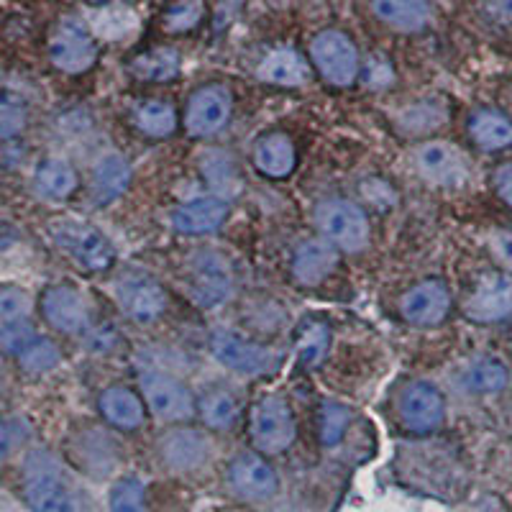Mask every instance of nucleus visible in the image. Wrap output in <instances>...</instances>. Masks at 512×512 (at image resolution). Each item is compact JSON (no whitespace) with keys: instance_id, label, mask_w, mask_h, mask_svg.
Returning a JSON list of instances; mask_svg holds the SVG:
<instances>
[{"instance_id":"nucleus-1","label":"nucleus","mask_w":512,"mask_h":512,"mask_svg":"<svg viewBox=\"0 0 512 512\" xmlns=\"http://www.w3.org/2000/svg\"><path fill=\"white\" fill-rule=\"evenodd\" d=\"M49 236L70 262L88 272H105L116 262V249L103 231L77 218H57L49 223Z\"/></svg>"},{"instance_id":"nucleus-2","label":"nucleus","mask_w":512,"mask_h":512,"mask_svg":"<svg viewBox=\"0 0 512 512\" xmlns=\"http://www.w3.org/2000/svg\"><path fill=\"white\" fill-rule=\"evenodd\" d=\"M24 492L34 512H75V502L64 487L57 461L47 451H34L26 459Z\"/></svg>"},{"instance_id":"nucleus-3","label":"nucleus","mask_w":512,"mask_h":512,"mask_svg":"<svg viewBox=\"0 0 512 512\" xmlns=\"http://www.w3.org/2000/svg\"><path fill=\"white\" fill-rule=\"evenodd\" d=\"M249 433L262 454H282L297 436L292 408L277 395L262 397L259 402H254L249 413Z\"/></svg>"},{"instance_id":"nucleus-4","label":"nucleus","mask_w":512,"mask_h":512,"mask_svg":"<svg viewBox=\"0 0 512 512\" xmlns=\"http://www.w3.org/2000/svg\"><path fill=\"white\" fill-rule=\"evenodd\" d=\"M315 223H318L323 239L336 244L338 249L356 254L364 251L369 244V218L367 213L351 200H326L315 210Z\"/></svg>"},{"instance_id":"nucleus-5","label":"nucleus","mask_w":512,"mask_h":512,"mask_svg":"<svg viewBox=\"0 0 512 512\" xmlns=\"http://www.w3.org/2000/svg\"><path fill=\"white\" fill-rule=\"evenodd\" d=\"M310 59L320 77L336 88H349L359 75V52L344 31L326 29L310 41Z\"/></svg>"},{"instance_id":"nucleus-6","label":"nucleus","mask_w":512,"mask_h":512,"mask_svg":"<svg viewBox=\"0 0 512 512\" xmlns=\"http://www.w3.org/2000/svg\"><path fill=\"white\" fill-rule=\"evenodd\" d=\"M49 59L57 70L67 72V75H82L98 59V44L90 31L77 18H64L54 29L52 39H49Z\"/></svg>"},{"instance_id":"nucleus-7","label":"nucleus","mask_w":512,"mask_h":512,"mask_svg":"<svg viewBox=\"0 0 512 512\" xmlns=\"http://www.w3.org/2000/svg\"><path fill=\"white\" fill-rule=\"evenodd\" d=\"M210 351L223 367L244 377H259L277 367V354L267 346H259L246 336L228 328H218L210 336Z\"/></svg>"},{"instance_id":"nucleus-8","label":"nucleus","mask_w":512,"mask_h":512,"mask_svg":"<svg viewBox=\"0 0 512 512\" xmlns=\"http://www.w3.org/2000/svg\"><path fill=\"white\" fill-rule=\"evenodd\" d=\"M141 392L154 415L164 423H182L195 413V397L180 379L164 372L141 374Z\"/></svg>"},{"instance_id":"nucleus-9","label":"nucleus","mask_w":512,"mask_h":512,"mask_svg":"<svg viewBox=\"0 0 512 512\" xmlns=\"http://www.w3.org/2000/svg\"><path fill=\"white\" fill-rule=\"evenodd\" d=\"M190 295L200 308H218L233 295V274L216 251H200L190 262Z\"/></svg>"},{"instance_id":"nucleus-10","label":"nucleus","mask_w":512,"mask_h":512,"mask_svg":"<svg viewBox=\"0 0 512 512\" xmlns=\"http://www.w3.org/2000/svg\"><path fill=\"white\" fill-rule=\"evenodd\" d=\"M397 413L410 433L423 436V433H433L441 428L443 418H446V400L436 384L413 382L402 390L400 400H397Z\"/></svg>"},{"instance_id":"nucleus-11","label":"nucleus","mask_w":512,"mask_h":512,"mask_svg":"<svg viewBox=\"0 0 512 512\" xmlns=\"http://www.w3.org/2000/svg\"><path fill=\"white\" fill-rule=\"evenodd\" d=\"M464 315L474 323H497L512 315V272L484 274L466 297Z\"/></svg>"},{"instance_id":"nucleus-12","label":"nucleus","mask_w":512,"mask_h":512,"mask_svg":"<svg viewBox=\"0 0 512 512\" xmlns=\"http://www.w3.org/2000/svg\"><path fill=\"white\" fill-rule=\"evenodd\" d=\"M231 108V93L223 85H205V88L195 90L185 111L187 134L195 139L218 134L231 118Z\"/></svg>"},{"instance_id":"nucleus-13","label":"nucleus","mask_w":512,"mask_h":512,"mask_svg":"<svg viewBox=\"0 0 512 512\" xmlns=\"http://www.w3.org/2000/svg\"><path fill=\"white\" fill-rule=\"evenodd\" d=\"M418 172L433 185L459 187L469 180V164L454 144L446 141H428L415 152Z\"/></svg>"},{"instance_id":"nucleus-14","label":"nucleus","mask_w":512,"mask_h":512,"mask_svg":"<svg viewBox=\"0 0 512 512\" xmlns=\"http://www.w3.org/2000/svg\"><path fill=\"white\" fill-rule=\"evenodd\" d=\"M451 310V290L441 280H425L408 290L400 300L402 318L413 326H438Z\"/></svg>"},{"instance_id":"nucleus-15","label":"nucleus","mask_w":512,"mask_h":512,"mask_svg":"<svg viewBox=\"0 0 512 512\" xmlns=\"http://www.w3.org/2000/svg\"><path fill=\"white\" fill-rule=\"evenodd\" d=\"M41 313L59 333H80L88 326V303L80 290L70 285H52L41 295Z\"/></svg>"},{"instance_id":"nucleus-16","label":"nucleus","mask_w":512,"mask_h":512,"mask_svg":"<svg viewBox=\"0 0 512 512\" xmlns=\"http://www.w3.org/2000/svg\"><path fill=\"white\" fill-rule=\"evenodd\" d=\"M228 479L244 500H269L280 489V479L274 474L272 464H267V459H262L259 454L236 456L228 469Z\"/></svg>"},{"instance_id":"nucleus-17","label":"nucleus","mask_w":512,"mask_h":512,"mask_svg":"<svg viewBox=\"0 0 512 512\" xmlns=\"http://www.w3.org/2000/svg\"><path fill=\"white\" fill-rule=\"evenodd\" d=\"M118 305L136 323H154L167 310V292L149 277H128L118 285Z\"/></svg>"},{"instance_id":"nucleus-18","label":"nucleus","mask_w":512,"mask_h":512,"mask_svg":"<svg viewBox=\"0 0 512 512\" xmlns=\"http://www.w3.org/2000/svg\"><path fill=\"white\" fill-rule=\"evenodd\" d=\"M338 267V246L328 239H308L292 254V277L305 287H318Z\"/></svg>"},{"instance_id":"nucleus-19","label":"nucleus","mask_w":512,"mask_h":512,"mask_svg":"<svg viewBox=\"0 0 512 512\" xmlns=\"http://www.w3.org/2000/svg\"><path fill=\"white\" fill-rule=\"evenodd\" d=\"M159 454L164 464L177 472H190L205 464L210 454V441L205 433L192 431V428H175L159 438Z\"/></svg>"},{"instance_id":"nucleus-20","label":"nucleus","mask_w":512,"mask_h":512,"mask_svg":"<svg viewBox=\"0 0 512 512\" xmlns=\"http://www.w3.org/2000/svg\"><path fill=\"white\" fill-rule=\"evenodd\" d=\"M228 216V203L218 195H203L190 203H182L172 213V226L180 233H210L221 228Z\"/></svg>"},{"instance_id":"nucleus-21","label":"nucleus","mask_w":512,"mask_h":512,"mask_svg":"<svg viewBox=\"0 0 512 512\" xmlns=\"http://www.w3.org/2000/svg\"><path fill=\"white\" fill-rule=\"evenodd\" d=\"M256 75L262 77L264 82H272V85L297 88V85H305L310 80V64L300 52H295L290 47H282L269 52L259 62Z\"/></svg>"},{"instance_id":"nucleus-22","label":"nucleus","mask_w":512,"mask_h":512,"mask_svg":"<svg viewBox=\"0 0 512 512\" xmlns=\"http://www.w3.org/2000/svg\"><path fill=\"white\" fill-rule=\"evenodd\" d=\"M131 185V164L121 154H108L100 159L90 177V198L95 205H108Z\"/></svg>"},{"instance_id":"nucleus-23","label":"nucleus","mask_w":512,"mask_h":512,"mask_svg":"<svg viewBox=\"0 0 512 512\" xmlns=\"http://www.w3.org/2000/svg\"><path fill=\"white\" fill-rule=\"evenodd\" d=\"M100 413L111 425L121 428V431H136L144 425V402L128 387H108L100 395Z\"/></svg>"},{"instance_id":"nucleus-24","label":"nucleus","mask_w":512,"mask_h":512,"mask_svg":"<svg viewBox=\"0 0 512 512\" xmlns=\"http://www.w3.org/2000/svg\"><path fill=\"white\" fill-rule=\"evenodd\" d=\"M372 11L382 24L405 34L425 29L431 21L428 0H372Z\"/></svg>"},{"instance_id":"nucleus-25","label":"nucleus","mask_w":512,"mask_h":512,"mask_svg":"<svg viewBox=\"0 0 512 512\" xmlns=\"http://www.w3.org/2000/svg\"><path fill=\"white\" fill-rule=\"evenodd\" d=\"M297 152L295 144L287 134H269L256 141L254 146V164L262 175L272 180H282L295 169Z\"/></svg>"},{"instance_id":"nucleus-26","label":"nucleus","mask_w":512,"mask_h":512,"mask_svg":"<svg viewBox=\"0 0 512 512\" xmlns=\"http://www.w3.org/2000/svg\"><path fill=\"white\" fill-rule=\"evenodd\" d=\"M34 190L47 200H67L77 190V172L67 159H44L34 172Z\"/></svg>"},{"instance_id":"nucleus-27","label":"nucleus","mask_w":512,"mask_h":512,"mask_svg":"<svg viewBox=\"0 0 512 512\" xmlns=\"http://www.w3.org/2000/svg\"><path fill=\"white\" fill-rule=\"evenodd\" d=\"M469 134L484 152H497L512 144V121L500 111L484 108L469 121Z\"/></svg>"},{"instance_id":"nucleus-28","label":"nucleus","mask_w":512,"mask_h":512,"mask_svg":"<svg viewBox=\"0 0 512 512\" xmlns=\"http://www.w3.org/2000/svg\"><path fill=\"white\" fill-rule=\"evenodd\" d=\"M136 29H139V16L126 6H105L90 16V31L105 41H123L134 36Z\"/></svg>"},{"instance_id":"nucleus-29","label":"nucleus","mask_w":512,"mask_h":512,"mask_svg":"<svg viewBox=\"0 0 512 512\" xmlns=\"http://www.w3.org/2000/svg\"><path fill=\"white\" fill-rule=\"evenodd\" d=\"M180 52L172 47H157L139 54L131 62V72L146 82H169L180 75Z\"/></svg>"},{"instance_id":"nucleus-30","label":"nucleus","mask_w":512,"mask_h":512,"mask_svg":"<svg viewBox=\"0 0 512 512\" xmlns=\"http://www.w3.org/2000/svg\"><path fill=\"white\" fill-rule=\"evenodd\" d=\"M136 128L149 139H167L175 134L177 111L164 100H146L134 111Z\"/></svg>"},{"instance_id":"nucleus-31","label":"nucleus","mask_w":512,"mask_h":512,"mask_svg":"<svg viewBox=\"0 0 512 512\" xmlns=\"http://www.w3.org/2000/svg\"><path fill=\"white\" fill-rule=\"evenodd\" d=\"M507 367L500 359H477L474 364H469L464 372V384L466 390L477 392V395H492V392H500L507 387Z\"/></svg>"},{"instance_id":"nucleus-32","label":"nucleus","mask_w":512,"mask_h":512,"mask_svg":"<svg viewBox=\"0 0 512 512\" xmlns=\"http://www.w3.org/2000/svg\"><path fill=\"white\" fill-rule=\"evenodd\" d=\"M239 400L226 390H213L200 400V418L213 431H228L239 420Z\"/></svg>"},{"instance_id":"nucleus-33","label":"nucleus","mask_w":512,"mask_h":512,"mask_svg":"<svg viewBox=\"0 0 512 512\" xmlns=\"http://www.w3.org/2000/svg\"><path fill=\"white\" fill-rule=\"evenodd\" d=\"M349 408H344L341 402H323L318 415V431L320 443L323 446H338L344 441L346 428H349Z\"/></svg>"},{"instance_id":"nucleus-34","label":"nucleus","mask_w":512,"mask_h":512,"mask_svg":"<svg viewBox=\"0 0 512 512\" xmlns=\"http://www.w3.org/2000/svg\"><path fill=\"white\" fill-rule=\"evenodd\" d=\"M328 346H331V331H328L323 323H310L300 333V341H297V356H300V364L303 367H318L323 356L328 354Z\"/></svg>"},{"instance_id":"nucleus-35","label":"nucleus","mask_w":512,"mask_h":512,"mask_svg":"<svg viewBox=\"0 0 512 512\" xmlns=\"http://www.w3.org/2000/svg\"><path fill=\"white\" fill-rule=\"evenodd\" d=\"M16 359H18V364L26 369V372L44 374V372H49V369L57 367L59 359H62V354H59V349L52 344V341H49V338L36 336L34 341H31V344L16 356Z\"/></svg>"},{"instance_id":"nucleus-36","label":"nucleus","mask_w":512,"mask_h":512,"mask_svg":"<svg viewBox=\"0 0 512 512\" xmlns=\"http://www.w3.org/2000/svg\"><path fill=\"white\" fill-rule=\"evenodd\" d=\"M203 175L208 177V185L218 192H231L239 182V175H236V167H233L231 157L223 152H210L208 157L203 159Z\"/></svg>"},{"instance_id":"nucleus-37","label":"nucleus","mask_w":512,"mask_h":512,"mask_svg":"<svg viewBox=\"0 0 512 512\" xmlns=\"http://www.w3.org/2000/svg\"><path fill=\"white\" fill-rule=\"evenodd\" d=\"M111 512H146L144 484L126 477L111 489Z\"/></svg>"},{"instance_id":"nucleus-38","label":"nucleus","mask_w":512,"mask_h":512,"mask_svg":"<svg viewBox=\"0 0 512 512\" xmlns=\"http://www.w3.org/2000/svg\"><path fill=\"white\" fill-rule=\"evenodd\" d=\"M36 338L34 328H31L29 320H11V323H0V344L3 351L11 356H18L26 346Z\"/></svg>"},{"instance_id":"nucleus-39","label":"nucleus","mask_w":512,"mask_h":512,"mask_svg":"<svg viewBox=\"0 0 512 512\" xmlns=\"http://www.w3.org/2000/svg\"><path fill=\"white\" fill-rule=\"evenodd\" d=\"M200 18H203V3L200 0H180V3L169 8L164 26L169 31H190L200 24Z\"/></svg>"},{"instance_id":"nucleus-40","label":"nucleus","mask_w":512,"mask_h":512,"mask_svg":"<svg viewBox=\"0 0 512 512\" xmlns=\"http://www.w3.org/2000/svg\"><path fill=\"white\" fill-rule=\"evenodd\" d=\"M31 297L18 287H3L0 290V323L11 320H29Z\"/></svg>"},{"instance_id":"nucleus-41","label":"nucleus","mask_w":512,"mask_h":512,"mask_svg":"<svg viewBox=\"0 0 512 512\" xmlns=\"http://www.w3.org/2000/svg\"><path fill=\"white\" fill-rule=\"evenodd\" d=\"M24 126L26 105L13 93H6L3 95V105H0V134H3V139H13L16 134H21Z\"/></svg>"},{"instance_id":"nucleus-42","label":"nucleus","mask_w":512,"mask_h":512,"mask_svg":"<svg viewBox=\"0 0 512 512\" xmlns=\"http://www.w3.org/2000/svg\"><path fill=\"white\" fill-rule=\"evenodd\" d=\"M489 249H492V254L497 256V262L512 272V231L510 228H502V231L492 233V239H489Z\"/></svg>"},{"instance_id":"nucleus-43","label":"nucleus","mask_w":512,"mask_h":512,"mask_svg":"<svg viewBox=\"0 0 512 512\" xmlns=\"http://www.w3.org/2000/svg\"><path fill=\"white\" fill-rule=\"evenodd\" d=\"M495 187H497V195H500V198L512 208V164H505V167L497 169Z\"/></svg>"},{"instance_id":"nucleus-44","label":"nucleus","mask_w":512,"mask_h":512,"mask_svg":"<svg viewBox=\"0 0 512 512\" xmlns=\"http://www.w3.org/2000/svg\"><path fill=\"white\" fill-rule=\"evenodd\" d=\"M88 346L93 351H98V354H105V351H111L113 346H116V336H113L111 331H103V328H98L95 333H90Z\"/></svg>"}]
</instances>
